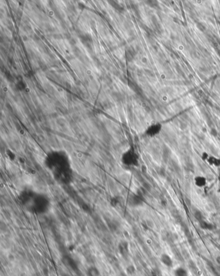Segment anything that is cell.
Segmentation results:
<instances>
[{"label": "cell", "mask_w": 220, "mask_h": 276, "mask_svg": "<svg viewBox=\"0 0 220 276\" xmlns=\"http://www.w3.org/2000/svg\"><path fill=\"white\" fill-rule=\"evenodd\" d=\"M151 276H162V274L161 272L159 271L158 270H156L155 271H154L152 272Z\"/></svg>", "instance_id": "obj_16"}, {"label": "cell", "mask_w": 220, "mask_h": 276, "mask_svg": "<svg viewBox=\"0 0 220 276\" xmlns=\"http://www.w3.org/2000/svg\"><path fill=\"white\" fill-rule=\"evenodd\" d=\"M216 263L220 266V255L218 256V257L216 258Z\"/></svg>", "instance_id": "obj_17"}, {"label": "cell", "mask_w": 220, "mask_h": 276, "mask_svg": "<svg viewBox=\"0 0 220 276\" xmlns=\"http://www.w3.org/2000/svg\"><path fill=\"white\" fill-rule=\"evenodd\" d=\"M194 217H195V218L198 221V222H200L201 221L204 219L202 214L201 213V212H199V211H196L194 213Z\"/></svg>", "instance_id": "obj_14"}, {"label": "cell", "mask_w": 220, "mask_h": 276, "mask_svg": "<svg viewBox=\"0 0 220 276\" xmlns=\"http://www.w3.org/2000/svg\"><path fill=\"white\" fill-rule=\"evenodd\" d=\"M160 261L167 267L171 268L173 266V261L167 254H162L160 256Z\"/></svg>", "instance_id": "obj_7"}, {"label": "cell", "mask_w": 220, "mask_h": 276, "mask_svg": "<svg viewBox=\"0 0 220 276\" xmlns=\"http://www.w3.org/2000/svg\"><path fill=\"white\" fill-rule=\"evenodd\" d=\"M161 130H162L161 124L155 123L151 125L148 128L146 131V133L147 136L153 137L158 134L160 132V131H161Z\"/></svg>", "instance_id": "obj_5"}, {"label": "cell", "mask_w": 220, "mask_h": 276, "mask_svg": "<svg viewBox=\"0 0 220 276\" xmlns=\"http://www.w3.org/2000/svg\"><path fill=\"white\" fill-rule=\"evenodd\" d=\"M19 200L30 212L38 215L47 213L51 207V200L47 194L31 189H25L20 192Z\"/></svg>", "instance_id": "obj_2"}, {"label": "cell", "mask_w": 220, "mask_h": 276, "mask_svg": "<svg viewBox=\"0 0 220 276\" xmlns=\"http://www.w3.org/2000/svg\"><path fill=\"white\" fill-rule=\"evenodd\" d=\"M199 226L203 230H212L214 229V226L213 224L210 223L205 221L204 219L199 222Z\"/></svg>", "instance_id": "obj_10"}, {"label": "cell", "mask_w": 220, "mask_h": 276, "mask_svg": "<svg viewBox=\"0 0 220 276\" xmlns=\"http://www.w3.org/2000/svg\"><path fill=\"white\" fill-rule=\"evenodd\" d=\"M207 165L211 166L214 168H219L220 167V157H217L216 155L210 154L208 158L205 162Z\"/></svg>", "instance_id": "obj_6"}, {"label": "cell", "mask_w": 220, "mask_h": 276, "mask_svg": "<svg viewBox=\"0 0 220 276\" xmlns=\"http://www.w3.org/2000/svg\"><path fill=\"white\" fill-rule=\"evenodd\" d=\"M47 169L59 183L68 184L73 180V170L67 154L63 150H52L44 159Z\"/></svg>", "instance_id": "obj_1"}, {"label": "cell", "mask_w": 220, "mask_h": 276, "mask_svg": "<svg viewBox=\"0 0 220 276\" xmlns=\"http://www.w3.org/2000/svg\"><path fill=\"white\" fill-rule=\"evenodd\" d=\"M63 262L67 265L69 267H71L72 269H74V267H76V264L75 263V262L74 261V260L70 258H67L65 259H63Z\"/></svg>", "instance_id": "obj_12"}, {"label": "cell", "mask_w": 220, "mask_h": 276, "mask_svg": "<svg viewBox=\"0 0 220 276\" xmlns=\"http://www.w3.org/2000/svg\"><path fill=\"white\" fill-rule=\"evenodd\" d=\"M193 182L196 187L199 189H203L207 185L208 181L207 177L203 175H196L194 177Z\"/></svg>", "instance_id": "obj_4"}, {"label": "cell", "mask_w": 220, "mask_h": 276, "mask_svg": "<svg viewBox=\"0 0 220 276\" xmlns=\"http://www.w3.org/2000/svg\"><path fill=\"white\" fill-rule=\"evenodd\" d=\"M120 254L123 258H127L128 255V246L127 243H122L118 246Z\"/></svg>", "instance_id": "obj_8"}, {"label": "cell", "mask_w": 220, "mask_h": 276, "mask_svg": "<svg viewBox=\"0 0 220 276\" xmlns=\"http://www.w3.org/2000/svg\"><path fill=\"white\" fill-rule=\"evenodd\" d=\"M127 273L129 275H132L135 273L136 272V268L134 267V265H129L128 266V267L126 269Z\"/></svg>", "instance_id": "obj_13"}, {"label": "cell", "mask_w": 220, "mask_h": 276, "mask_svg": "<svg viewBox=\"0 0 220 276\" xmlns=\"http://www.w3.org/2000/svg\"><path fill=\"white\" fill-rule=\"evenodd\" d=\"M210 155V154H208L207 152H203L201 154V159L203 162H206V161L207 160V159L208 158V157Z\"/></svg>", "instance_id": "obj_15"}, {"label": "cell", "mask_w": 220, "mask_h": 276, "mask_svg": "<svg viewBox=\"0 0 220 276\" xmlns=\"http://www.w3.org/2000/svg\"><path fill=\"white\" fill-rule=\"evenodd\" d=\"M121 162L125 166L134 168L139 165V158L138 154L132 148L126 150L122 155Z\"/></svg>", "instance_id": "obj_3"}, {"label": "cell", "mask_w": 220, "mask_h": 276, "mask_svg": "<svg viewBox=\"0 0 220 276\" xmlns=\"http://www.w3.org/2000/svg\"><path fill=\"white\" fill-rule=\"evenodd\" d=\"M87 276H100L101 273H100L99 270L94 266H91L88 268L87 270Z\"/></svg>", "instance_id": "obj_9"}, {"label": "cell", "mask_w": 220, "mask_h": 276, "mask_svg": "<svg viewBox=\"0 0 220 276\" xmlns=\"http://www.w3.org/2000/svg\"><path fill=\"white\" fill-rule=\"evenodd\" d=\"M175 276H188V272L186 269L182 267H179L174 271Z\"/></svg>", "instance_id": "obj_11"}]
</instances>
